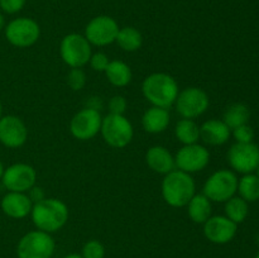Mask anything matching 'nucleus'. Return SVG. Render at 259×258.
<instances>
[{"mask_svg": "<svg viewBox=\"0 0 259 258\" xmlns=\"http://www.w3.org/2000/svg\"><path fill=\"white\" fill-rule=\"evenodd\" d=\"M30 217L38 230L52 234L65 227L70 218V210L62 200L46 197L42 201L33 204Z\"/></svg>", "mask_w": 259, "mask_h": 258, "instance_id": "1", "label": "nucleus"}, {"mask_svg": "<svg viewBox=\"0 0 259 258\" xmlns=\"http://www.w3.org/2000/svg\"><path fill=\"white\" fill-rule=\"evenodd\" d=\"M142 93L152 106L169 109L179 96L177 81L164 72H154L147 76L142 83Z\"/></svg>", "mask_w": 259, "mask_h": 258, "instance_id": "2", "label": "nucleus"}, {"mask_svg": "<svg viewBox=\"0 0 259 258\" xmlns=\"http://www.w3.org/2000/svg\"><path fill=\"white\" fill-rule=\"evenodd\" d=\"M194 179L187 172L174 169L164 175L161 185L162 197L164 202L172 207H184L189 204L196 192Z\"/></svg>", "mask_w": 259, "mask_h": 258, "instance_id": "3", "label": "nucleus"}, {"mask_svg": "<svg viewBox=\"0 0 259 258\" xmlns=\"http://www.w3.org/2000/svg\"><path fill=\"white\" fill-rule=\"evenodd\" d=\"M100 133L106 144L113 148L121 149L131 144L134 129L126 116L108 114L101 121Z\"/></svg>", "mask_w": 259, "mask_h": 258, "instance_id": "4", "label": "nucleus"}, {"mask_svg": "<svg viewBox=\"0 0 259 258\" xmlns=\"http://www.w3.org/2000/svg\"><path fill=\"white\" fill-rule=\"evenodd\" d=\"M238 177L230 169H218L210 175L202 187V194L214 202H225L235 196L238 190Z\"/></svg>", "mask_w": 259, "mask_h": 258, "instance_id": "5", "label": "nucleus"}, {"mask_svg": "<svg viewBox=\"0 0 259 258\" xmlns=\"http://www.w3.org/2000/svg\"><path fill=\"white\" fill-rule=\"evenodd\" d=\"M56 243L50 233L32 230L23 235L17 245L18 258H52Z\"/></svg>", "mask_w": 259, "mask_h": 258, "instance_id": "6", "label": "nucleus"}, {"mask_svg": "<svg viewBox=\"0 0 259 258\" xmlns=\"http://www.w3.org/2000/svg\"><path fill=\"white\" fill-rule=\"evenodd\" d=\"M93 50L85 35L70 33L60 43V56L63 62L71 68H81L90 61Z\"/></svg>", "mask_w": 259, "mask_h": 258, "instance_id": "7", "label": "nucleus"}, {"mask_svg": "<svg viewBox=\"0 0 259 258\" xmlns=\"http://www.w3.org/2000/svg\"><path fill=\"white\" fill-rule=\"evenodd\" d=\"M5 38L17 48H28L34 46L40 37V27L34 19L19 17L10 20L4 28Z\"/></svg>", "mask_w": 259, "mask_h": 258, "instance_id": "8", "label": "nucleus"}, {"mask_svg": "<svg viewBox=\"0 0 259 258\" xmlns=\"http://www.w3.org/2000/svg\"><path fill=\"white\" fill-rule=\"evenodd\" d=\"M175 105L176 111L182 118L194 120L195 118H199L206 113L210 105V99L202 89L191 86L180 91Z\"/></svg>", "mask_w": 259, "mask_h": 258, "instance_id": "9", "label": "nucleus"}, {"mask_svg": "<svg viewBox=\"0 0 259 258\" xmlns=\"http://www.w3.org/2000/svg\"><path fill=\"white\" fill-rule=\"evenodd\" d=\"M119 29L118 22L113 17L98 15L86 24L83 35L91 46L105 47L115 42Z\"/></svg>", "mask_w": 259, "mask_h": 258, "instance_id": "10", "label": "nucleus"}, {"mask_svg": "<svg viewBox=\"0 0 259 258\" xmlns=\"http://www.w3.org/2000/svg\"><path fill=\"white\" fill-rule=\"evenodd\" d=\"M228 162L235 172L253 174L259 166V147L252 143H234L228 151Z\"/></svg>", "mask_w": 259, "mask_h": 258, "instance_id": "11", "label": "nucleus"}, {"mask_svg": "<svg viewBox=\"0 0 259 258\" xmlns=\"http://www.w3.org/2000/svg\"><path fill=\"white\" fill-rule=\"evenodd\" d=\"M209 149L199 143L186 144V146L181 147L175 156L176 168L190 175L202 171L209 164Z\"/></svg>", "mask_w": 259, "mask_h": 258, "instance_id": "12", "label": "nucleus"}, {"mask_svg": "<svg viewBox=\"0 0 259 258\" xmlns=\"http://www.w3.org/2000/svg\"><path fill=\"white\" fill-rule=\"evenodd\" d=\"M100 111L93 108H85L77 111L70 121V132L78 141H89L100 133L101 128Z\"/></svg>", "mask_w": 259, "mask_h": 258, "instance_id": "13", "label": "nucleus"}, {"mask_svg": "<svg viewBox=\"0 0 259 258\" xmlns=\"http://www.w3.org/2000/svg\"><path fill=\"white\" fill-rule=\"evenodd\" d=\"M0 181L8 191L28 192L37 181V172L28 163H14L4 169Z\"/></svg>", "mask_w": 259, "mask_h": 258, "instance_id": "14", "label": "nucleus"}, {"mask_svg": "<svg viewBox=\"0 0 259 258\" xmlns=\"http://www.w3.org/2000/svg\"><path fill=\"white\" fill-rule=\"evenodd\" d=\"M28 139V128L17 115L0 118V143L8 148H19Z\"/></svg>", "mask_w": 259, "mask_h": 258, "instance_id": "15", "label": "nucleus"}, {"mask_svg": "<svg viewBox=\"0 0 259 258\" xmlns=\"http://www.w3.org/2000/svg\"><path fill=\"white\" fill-rule=\"evenodd\" d=\"M238 224L223 215L210 217L204 223V235L209 242L214 244H227L234 239L237 234Z\"/></svg>", "mask_w": 259, "mask_h": 258, "instance_id": "16", "label": "nucleus"}, {"mask_svg": "<svg viewBox=\"0 0 259 258\" xmlns=\"http://www.w3.org/2000/svg\"><path fill=\"white\" fill-rule=\"evenodd\" d=\"M3 212L12 219H24L32 211L33 202L25 192L8 191L0 202Z\"/></svg>", "mask_w": 259, "mask_h": 258, "instance_id": "17", "label": "nucleus"}, {"mask_svg": "<svg viewBox=\"0 0 259 258\" xmlns=\"http://www.w3.org/2000/svg\"><path fill=\"white\" fill-rule=\"evenodd\" d=\"M146 163L153 172L159 175H167L176 169L175 157L163 146H152L146 152Z\"/></svg>", "mask_w": 259, "mask_h": 258, "instance_id": "18", "label": "nucleus"}, {"mask_svg": "<svg viewBox=\"0 0 259 258\" xmlns=\"http://www.w3.org/2000/svg\"><path fill=\"white\" fill-rule=\"evenodd\" d=\"M232 129L220 119H210L200 126V139L210 146H223L229 141Z\"/></svg>", "mask_w": 259, "mask_h": 258, "instance_id": "19", "label": "nucleus"}, {"mask_svg": "<svg viewBox=\"0 0 259 258\" xmlns=\"http://www.w3.org/2000/svg\"><path fill=\"white\" fill-rule=\"evenodd\" d=\"M171 116L168 109L159 108V106H151L144 111L142 116V126L147 133L158 134L163 133L169 125Z\"/></svg>", "mask_w": 259, "mask_h": 258, "instance_id": "20", "label": "nucleus"}, {"mask_svg": "<svg viewBox=\"0 0 259 258\" xmlns=\"http://www.w3.org/2000/svg\"><path fill=\"white\" fill-rule=\"evenodd\" d=\"M187 206V215L196 224H204L212 214L211 201L204 194H195Z\"/></svg>", "mask_w": 259, "mask_h": 258, "instance_id": "21", "label": "nucleus"}, {"mask_svg": "<svg viewBox=\"0 0 259 258\" xmlns=\"http://www.w3.org/2000/svg\"><path fill=\"white\" fill-rule=\"evenodd\" d=\"M104 72H105L109 82L116 88H124V86L129 85L132 77H133L132 68L129 67V65L119 60L110 61Z\"/></svg>", "mask_w": 259, "mask_h": 258, "instance_id": "22", "label": "nucleus"}, {"mask_svg": "<svg viewBox=\"0 0 259 258\" xmlns=\"http://www.w3.org/2000/svg\"><path fill=\"white\" fill-rule=\"evenodd\" d=\"M115 42L125 52H136L143 45V35L137 28L123 27L119 29Z\"/></svg>", "mask_w": 259, "mask_h": 258, "instance_id": "23", "label": "nucleus"}, {"mask_svg": "<svg viewBox=\"0 0 259 258\" xmlns=\"http://www.w3.org/2000/svg\"><path fill=\"white\" fill-rule=\"evenodd\" d=\"M250 118V111L245 104L234 103L228 106L223 115V121L229 126L230 129H235L240 125L248 124Z\"/></svg>", "mask_w": 259, "mask_h": 258, "instance_id": "24", "label": "nucleus"}, {"mask_svg": "<svg viewBox=\"0 0 259 258\" xmlns=\"http://www.w3.org/2000/svg\"><path fill=\"white\" fill-rule=\"evenodd\" d=\"M175 136L184 146L197 143L200 141V126L192 119L182 118L176 123Z\"/></svg>", "mask_w": 259, "mask_h": 258, "instance_id": "25", "label": "nucleus"}, {"mask_svg": "<svg viewBox=\"0 0 259 258\" xmlns=\"http://www.w3.org/2000/svg\"><path fill=\"white\" fill-rule=\"evenodd\" d=\"M239 196L247 202H254L259 200V177L254 174H247L238 180Z\"/></svg>", "mask_w": 259, "mask_h": 258, "instance_id": "26", "label": "nucleus"}, {"mask_svg": "<svg viewBox=\"0 0 259 258\" xmlns=\"http://www.w3.org/2000/svg\"><path fill=\"white\" fill-rule=\"evenodd\" d=\"M249 212L248 202L240 196L230 197L225 201V217L229 218L235 224H240L245 220Z\"/></svg>", "mask_w": 259, "mask_h": 258, "instance_id": "27", "label": "nucleus"}, {"mask_svg": "<svg viewBox=\"0 0 259 258\" xmlns=\"http://www.w3.org/2000/svg\"><path fill=\"white\" fill-rule=\"evenodd\" d=\"M81 255L82 258H104L105 257V247L99 240L91 239L83 244Z\"/></svg>", "mask_w": 259, "mask_h": 258, "instance_id": "28", "label": "nucleus"}, {"mask_svg": "<svg viewBox=\"0 0 259 258\" xmlns=\"http://www.w3.org/2000/svg\"><path fill=\"white\" fill-rule=\"evenodd\" d=\"M67 85L73 91H80L86 85V73L82 68H71L67 75Z\"/></svg>", "mask_w": 259, "mask_h": 258, "instance_id": "29", "label": "nucleus"}, {"mask_svg": "<svg viewBox=\"0 0 259 258\" xmlns=\"http://www.w3.org/2000/svg\"><path fill=\"white\" fill-rule=\"evenodd\" d=\"M232 134L235 141H237V143H252L253 138H254V131L248 124L233 129Z\"/></svg>", "mask_w": 259, "mask_h": 258, "instance_id": "30", "label": "nucleus"}, {"mask_svg": "<svg viewBox=\"0 0 259 258\" xmlns=\"http://www.w3.org/2000/svg\"><path fill=\"white\" fill-rule=\"evenodd\" d=\"M109 62H110V60H109L108 56L103 52L93 53L90 57V61H89L91 68H93L94 71H96V72H104V71L106 70V67H108Z\"/></svg>", "mask_w": 259, "mask_h": 258, "instance_id": "31", "label": "nucleus"}, {"mask_svg": "<svg viewBox=\"0 0 259 258\" xmlns=\"http://www.w3.org/2000/svg\"><path fill=\"white\" fill-rule=\"evenodd\" d=\"M27 0H0V10L5 14H17L25 7Z\"/></svg>", "mask_w": 259, "mask_h": 258, "instance_id": "32", "label": "nucleus"}, {"mask_svg": "<svg viewBox=\"0 0 259 258\" xmlns=\"http://www.w3.org/2000/svg\"><path fill=\"white\" fill-rule=\"evenodd\" d=\"M126 106H128L126 99L121 95H115L109 100V111H110V114L124 115Z\"/></svg>", "mask_w": 259, "mask_h": 258, "instance_id": "33", "label": "nucleus"}, {"mask_svg": "<svg viewBox=\"0 0 259 258\" xmlns=\"http://www.w3.org/2000/svg\"><path fill=\"white\" fill-rule=\"evenodd\" d=\"M28 196H29L30 201L33 202V204H37V202L42 201V200L46 199V194H45V190L42 189V187L39 186H33L32 189L28 191Z\"/></svg>", "mask_w": 259, "mask_h": 258, "instance_id": "34", "label": "nucleus"}, {"mask_svg": "<svg viewBox=\"0 0 259 258\" xmlns=\"http://www.w3.org/2000/svg\"><path fill=\"white\" fill-rule=\"evenodd\" d=\"M4 28H5V18L2 10H0V30L4 29Z\"/></svg>", "mask_w": 259, "mask_h": 258, "instance_id": "35", "label": "nucleus"}, {"mask_svg": "<svg viewBox=\"0 0 259 258\" xmlns=\"http://www.w3.org/2000/svg\"><path fill=\"white\" fill-rule=\"evenodd\" d=\"M63 258H82V255L78 254V253H70V254L65 255Z\"/></svg>", "mask_w": 259, "mask_h": 258, "instance_id": "36", "label": "nucleus"}, {"mask_svg": "<svg viewBox=\"0 0 259 258\" xmlns=\"http://www.w3.org/2000/svg\"><path fill=\"white\" fill-rule=\"evenodd\" d=\"M4 164H3V162H2V159H0V180H2V177H3V174H4Z\"/></svg>", "mask_w": 259, "mask_h": 258, "instance_id": "37", "label": "nucleus"}, {"mask_svg": "<svg viewBox=\"0 0 259 258\" xmlns=\"http://www.w3.org/2000/svg\"><path fill=\"white\" fill-rule=\"evenodd\" d=\"M3 116V105H2V101H0V118Z\"/></svg>", "mask_w": 259, "mask_h": 258, "instance_id": "38", "label": "nucleus"}, {"mask_svg": "<svg viewBox=\"0 0 259 258\" xmlns=\"http://www.w3.org/2000/svg\"><path fill=\"white\" fill-rule=\"evenodd\" d=\"M257 176L259 177V166H258V168H257Z\"/></svg>", "mask_w": 259, "mask_h": 258, "instance_id": "39", "label": "nucleus"}, {"mask_svg": "<svg viewBox=\"0 0 259 258\" xmlns=\"http://www.w3.org/2000/svg\"><path fill=\"white\" fill-rule=\"evenodd\" d=\"M255 258H259V252L257 253V255H255Z\"/></svg>", "mask_w": 259, "mask_h": 258, "instance_id": "40", "label": "nucleus"}]
</instances>
